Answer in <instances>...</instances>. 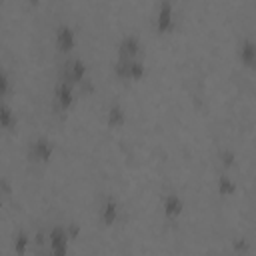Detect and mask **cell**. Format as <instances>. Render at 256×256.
<instances>
[{
	"mask_svg": "<svg viewBox=\"0 0 256 256\" xmlns=\"http://www.w3.org/2000/svg\"><path fill=\"white\" fill-rule=\"evenodd\" d=\"M68 230L62 226H54L48 232V244H50V256H68Z\"/></svg>",
	"mask_w": 256,
	"mask_h": 256,
	"instance_id": "obj_1",
	"label": "cell"
},
{
	"mask_svg": "<svg viewBox=\"0 0 256 256\" xmlns=\"http://www.w3.org/2000/svg\"><path fill=\"white\" fill-rule=\"evenodd\" d=\"M52 152H54V144L48 138H36L28 146L30 160H34V162H48L52 158Z\"/></svg>",
	"mask_w": 256,
	"mask_h": 256,
	"instance_id": "obj_2",
	"label": "cell"
},
{
	"mask_svg": "<svg viewBox=\"0 0 256 256\" xmlns=\"http://www.w3.org/2000/svg\"><path fill=\"white\" fill-rule=\"evenodd\" d=\"M114 70L120 78H130V80H138L144 76V64L138 58L136 60H120L118 58Z\"/></svg>",
	"mask_w": 256,
	"mask_h": 256,
	"instance_id": "obj_3",
	"label": "cell"
},
{
	"mask_svg": "<svg viewBox=\"0 0 256 256\" xmlns=\"http://www.w3.org/2000/svg\"><path fill=\"white\" fill-rule=\"evenodd\" d=\"M86 78V64L80 58L68 60L64 62V74L60 76V80H66L70 84H80Z\"/></svg>",
	"mask_w": 256,
	"mask_h": 256,
	"instance_id": "obj_4",
	"label": "cell"
},
{
	"mask_svg": "<svg viewBox=\"0 0 256 256\" xmlns=\"http://www.w3.org/2000/svg\"><path fill=\"white\" fill-rule=\"evenodd\" d=\"M138 52H140V40H138V36L128 34V36H124L120 40V44H118V58L120 60H136Z\"/></svg>",
	"mask_w": 256,
	"mask_h": 256,
	"instance_id": "obj_5",
	"label": "cell"
},
{
	"mask_svg": "<svg viewBox=\"0 0 256 256\" xmlns=\"http://www.w3.org/2000/svg\"><path fill=\"white\" fill-rule=\"evenodd\" d=\"M72 86H74V84H70V82H66V80H60V82L56 84L54 98H56L60 110H68V108L72 106V102H74V88H72Z\"/></svg>",
	"mask_w": 256,
	"mask_h": 256,
	"instance_id": "obj_6",
	"label": "cell"
},
{
	"mask_svg": "<svg viewBox=\"0 0 256 256\" xmlns=\"http://www.w3.org/2000/svg\"><path fill=\"white\" fill-rule=\"evenodd\" d=\"M76 44V36H74V30L68 26V24H60L56 28V46L60 52H70Z\"/></svg>",
	"mask_w": 256,
	"mask_h": 256,
	"instance_id": "obj_7",
	"label": "cell"
},
{
	"mask_svg": "<svg viewBox=\"0 0 256 256\" xmlns=\"http://www.w3.org/2000/svg\"><path fill=\"white\" fill-rule=\"evenodd\" d=\"M172 24H174V8L170 2H162L156 12V30L166 32L172 28Z\"/></svg>",
	"mask_w": 256,
	"mask_h": 256,
	"instance_id": "obj_8",
	"label": "cell"
},
{
	"mask_svg": "<svg viewBox=\"0 0 256 256\" xmlns=\"http://www.w3.org/2000/svg\"><path fill=\"white\" fill-rule=\"evenodd\" d=\"M162 208H164V214L168 218H178L182 214V210H184V202L176 192H170V194H166Z\"/></svg>",
	"mask_w": 256,
	"mask_h": 256,
	"instance_id": "obj_9",
	"label": "cell"
},
{
	"mask_svg": "<svg viewBox=\"0 0 256 256\" xmlns=\"http://www.w3.org/2000/svg\"><path fill=\"white\" fill-rule=\"evenodd\" d=\"M118 214H120L118 202H116L114 198H106L104 204H102V208H100V220H102L106 226H110V224H114V222L118 220Z\"/></svg>",
	"mask_w": 256,
	"mask_h": 256,
	"instance_id": "obj_10",
	"label": "cell"
},
{
	"mask_svg": "<svg viewBox=\"0 0 256 256\" xmlns=\"http://www.w3.org/2000/svg\"><path fill=\"white\" fill-rule=\"evenodd\" d=\"M238 56L242 60L244 66L248 68H254L256 66V42L252 40H242L240 48H238Z\"/></svg>",
	"mask_w": 256,
	"mask_h": 256,
	"instance_id": "obj_11",
	"label": "cell"
},
{
	"mask_svg": "<svg viewBox=\"0 0 256 256\" xmlns=\"http://www.w3.org/2000/svg\"><path fill=\"white\" fill-rule=\"evenodd\" d=\"M106 122H108V126H112V128L122 126V124L126 122V112H124V108H122L118 102L110 104V108H108V112H106Z\"/></svg>",
	"mask_w": 256,
	"mask_h": 256,
	"instance_id": "obj_12",
	"label": "cell"
},
{
	"mask_svg": "<svg viewBox=\"0 0 256 256\" xmlns=\"http://www.w3.org/2000/svg\"><path fill=\"white\" fill-rule=\"evenodd\" d=\"M218 192L220 194H234L236 192V182L228 176V174H220L218 176Z\"/></svg>",
	"mask_w": 256,
	"mask_h": 256,
	"instance_id": "obj_13",
	"label": "cell"
},
{
	"mask_svg": "<svg viewBox=\"0 0 256 256\" xmlns=\"http://www.w3.org/2000/svg\"><path fill=\"white\" fill-rule=\"evenodd\" d=\"M28 244H30V236H28L24 230H20V232L14 236V252H16L18 256H24Z\"/></svg>",
	"mask_w": 256,
	"mask_h": 256,
	"instance_id": "obj_14",
	"label": "cell"
},
{
	"mask_svg": "<svg viewBox=\"0 0 256 256\" xmlns=\"http://www.w3.org/2000/svg\"><path fill=\"white\" fill-rule=\"evenodd\" d=\"M0 124L6 130L12 128V124H14V114H12V108L8 104H2V108H0Z\"/></svg>",
	"mask_w": 256,
	"mask_h": 256,
	"instance_id": "obj_15",
	"label": "cell"
},
{
	"mask_svg": "<svg viewBox=\"0 0 256 256\" xmlns=\"http://www.w3.org/2000/svg\"><path fill=\"white\" fill-rule=\"evenodd\" d=\"M8 88H10V78H8L6 70H2V74H0V94L6 96L8 94Z\"/></svg>",
	"mask_w": 256,
	"mask_h": 256,
	"instance_id": "obj_16",
	"label": "cell"
}]
</instances>
